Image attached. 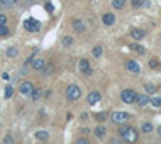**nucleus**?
Instances as JSON below:
<instances>
[{
	"label": "nucleus",
	"instance_id": "obj_15",
	"mask_svg": "<svg viewBox=\"0 0 161 144\" xmlns=\"http://www.w3.org/2000/svg\"><path fill=\"white\" fill-rule=\"evenodd\" d=\"M140 106H147V104H150V98L148 96H145V94H142V96H137V99H135Z\"/></svg>",
	"mask_w": 161,
	"mask_h": 144
},
{
	"label": "nucleus",
	"instance_id": "obj_17",
	"mask_svg": "<svg viewBox=\"0 0 161 144\" xmlns=\"http://www.w3.org/2000/svg\"><path fill=\"white\" fill-rule=\"evenodd\" d=\"M124 3H126V0H113L111 5L115 7L116 10H121V8H124Z\"/></svg>",
	"mask_w": 161,
	"mask_h": 144
},
{
	"label": "nucleus",
	"instance_id": "obj_16",
	"mask_svg": "<svg viewBox=\"0 0 161 144\" xmlns=\"http://www.w3.org/2000/svg\"><path fill=\"white\" fill-rule=\"evenodd\" d=\"M93 133H95V136H97V138H103V136L107 134V128H105V127H97Z\"/></svg>",
	"mask_w": 161,
	"mask_h": 144
},
{
	"label": "nucleus",
	"instance_id": "obj_35",
	"mask_svg": "<svg viewBox=\"0 0 161 144\" xmlns=\"http://www.w3.org/2000/svg\"><path fill=\"white\" fill-rule=\"evenodd\" d=\"M2 79H3V80H8L10 77H8V74H2Z\"/></svg>",
	"mask_w": 161,
	"mask_h": 144
},
{
	"label": "nucleus",
	"instance_id": "obj_3",
	"mask_svg": "<svg viewBox=\"0 0 161 144\" xmlns=\"http://www.w3.org/2000/svg\"><path fill=\"white\" fill-rule=\"evenodd\" d=\"M121 99L126 104H132L137 99V93L134 90H124V91H121Z\"/></svg>",
	"mask_w": 161,
	"mask_h": 144
},
{
	"label": "nucleus",
	"instance_id": "obj_21",
	"mask_svg": "<svg viewBox=\"0 0 161 144\" xmlns=\"http://www.w3.org/2000/svg\"><path fill=\"white\" fill-rule=\"evenodd\" d=\"M150 104L153 106V107H161V98H151Z\"/></svg>",
	"mask_w": 161,
	"mask_h": 144
},
{
	"label": "nucleus",
	"instance_id": "obj_32",
	"mask_svg": "<svg viewBox=\"0 0 161 144\" xmlns=\"http://www.w3.org/2000/svg\"><path fill=\"white\" fill-rule=\"evenodd\" d=\"M87 142H89L87 139H82V138H81V139H78V141H76V144H87Z\"/></svg>",
	"mask_w": 161,
	"mask_h": 144
},
{
	"label": "nucleus",
	"instance_id": "obj_9",
	"mask_svg": "<svg viewBox=\"0 0 161 144\" xmlns=\"http://www.w3.org/2000/svg\"><path fill=\"white\" fill-rule=\"evenodd\" d=\"M31 66H32V69H34V71H42L44 67H45V61H44V59H40V58H37V59H32Z\"/></svg>",
	"mask_w": 161,
	"mask_h": 144
},
{
	"label": "nucleus",
	"instance_id": "obj_28",
	"mask_svg": "<svg viewBox=\"0 0 161 144\" xmlns=\"http://www.w3.org/2000/svg\"><path fill=\"white\" fill-rule=\"evenodd\" d=\"M95 119H97V120H100V122H103V120L107 119V114H105V112H100V114H97V115H95Z\"/></svg>",
	"mask_w": 161,
	"mask_h": 144
},
{
	"label": "nucleus",
	"instance_id": "obj_25",
	"mask_svg": "<svg viewBox=\"0 0 161 144\" xmlns=\"http://www.w3.org/2000/svg\"><path fill=\"white\" fill-rule=\"evenodd\" d=\"M148 66L153 67V69H158V67H159V63H158L156 59H150V61H148Z\"/></svg>",
	"mask_w": 161,
	"mask_h": 144
},
{
	"label": "nucleus",
	"instance_id": "obj_6",
	"mask_svg": "<svg viewBox=\"0 0 161 144\" xmlns=\"http://www.w3.org/2000/svg\"><path fill=\"white\" fill-rule=\"evenodd\" d=\"M124 66H126V69H127L129 72H132V74H139V72H140V64H139L135 59H127V61L124 63Z\"/></svg>",
	"mask_w": 161,
	"mask_h": 144
},
{
	"label": "nucleus",
	"instance_id": "obj_11",
	"mask_svg": "<svg viewBox=\"0 0 161 144\" xmlns=\"http://www.w3.org/2000/svg\"><path fill=\"white\" fill-rule=\"evenodd\" d=\"M115 15H111V13H105L103 15V24H107V26H111V24H115Z\"/></svg>",
	"mask_w": 161,
	"mask_h": 144
},
{
	"label": "nucleus",
	"instance_id": "obj_14",
	"mask_svg": "<svg viewBox=\"0 0 161 144\" xmlns=\"http://www.w3.org/2000/svg\"><path fill=\"white\" fill-rule=\"evenodd\" d=\"M36 138L40 139V141H47L49 139V133L44 131V130H39V131H36Z\"/></svg>",
	"mask_w": 161,
	"mask_h": 144
},
{
	"label": "nucleus",
	"instance_id": "obj_34",
	"mask_svg": "<svg viewBox=\"0 0 161 144\" xmlns=\"http://www.w3.org/2000/svg\"><path fill=\"white\" fill-rule=\"evenodd\" d=\"M45 8H47V10H49V11H52V10H53V7H52V3H47V5H45Z\"/></svg>",
	"mask_w": 161,
	"mask_h": 144
},
{
	"label": "nucleus",
	"instance_id": "obj_18",
	"mask_svg": "<svg viewBox=\"0 0 161 144\" xmlns=\"http://www.w3.org/2000/svg\"><path fill=\"white\" fill-rule=\"evenodd\" d=\"M7 56H8V58H16V56H18V48L10 46V48L7 50Z\"/></svg>",
	"mask_w": 161,
	"mask_h": 144
},
{
	"label": "nucleus",
	"instance_id": "obj_2",
	"mask_svg": "<svg viewBox=\"0 0 161 144\" xmlns=\"http://www.w3.org/2000/svg\"><path fill=\"white\" fill-rule=\"evenodd\" d=\"M81 94H82V91H81V88H79L78 85H69L68 88H66V98H68L69 101L79 99Z\"/></svg>",
	"mask_w": 161,
	"mask_h": 144
},
{
	"label": "nucleus",
	"instance_id": "obj_36",
	"mask_svg": "<svg viewBox=\"0 0 161 144\" xmlns=\"http://www.w3.org/2000/svg\"><path fill=\"white\" fill-rule=\"evenodd\" d=\"M158 133H159V134H161V127H159V128H158Z\"/></svg>",
	"mask_w": 161,
	"mask_h": 144
},
{
	"label": "nucleus",
	"instance_id": "obj_26",
	"mask_svg": "<svg viewBox=\"0 0 161 144\" xmlns=\"http://www.w3.org/2000/svg\"><path fill=\"white\" fill-rule=\"evenodd\" d=\"M63 45H64V46H71V45H73V38H71V37H64V38H63Z\"/></svg>",
	"mask_w": 161,
	"mask_h": 144
},
{
	"label": "nucleus",
	"instance_id": "obj_27",
	"mask_svg": "<svg viewBox=\"0 0 161 144\" xmlns=\"http://www.w3.org/2000/svg\"><path fill=\"white\" fill-rule=\"evenodd\" d=\"M3 35H8V27L5 24L0 26V37H3Z\"/></svg>",
	"mask_w": 161,
	"mask_h": 144
},
{
	"label": "nucleus",
	"instance_id": "obj_30",
	"mask_svg": "<svg viewBox=\"0 0 161 144\" xmlns=\"http://www.w3.org/2000/svg\"><path fill=\"white\" fill-rule=\"evenodd\" d=\"M142 2H144V0H132V7H142V5H144V3H142Z\"/></svg>",
	"mask_w": 161,
	"mask_h": 144
},
{
	"label": "nucleus",
	"instance_id": "obj_33",
	"mask_svg": "<svg viewBox=\"0 0 161 144\" xmlns=\"http://www.w3.org/2000/svg\"><path fill=\"white\" fill-rule=\"evenodd\" d=\"M5 142L12 144V142H13V138H12V136H7V138H5Z\"/></svg>",
	"mask_w": 161,
	"mask_h": 144
},
{
	"label": "nucleus",
	"instance_id": "obj_12",
	"mask_svg": "<svg viewBox=\"0 0 161 144\" xmlns=\"http://www.w3.org/2000/svg\"><path fill=\"white\" fill-rule=\"evenodd\" d=\"M73 26H74V29H76V32H84V29H86V24H84L81 19H74Z\"/></svg>",
	"mask_w": 161,
	"mask_h": 144
},
{
	"label": "nucleus",
	"instance_id": "obj_10",
	"mask_svg": "<svg viewBox=\"0 0 161 144\" xmlns=\"http://www.w3.org/2000/svg\"><path fill=\"white\" fill-rule=\"evenodd\" d=\"M79 71L82 74H90V64L87 59H81L79 61Z\"/></svg>",
	"mask_w": 161,
	"mask_h": 144
},
{
	"label": "nucleus",
	"instance_id": "obj_13",
	"mask_svg": "<svg viewBox=\"0 0 161 144\" xmlns=\"http://www.w3.org/2000/svg\"><path fill=\"white\" fill-rule=\"evenodd\" d=\"M130 35H132L134 40H142V38L145 37V32L144 31H139V29H134V31L130 32Z\"/></svg>",
	"mask_w": 161,
	"mask_h": 144
},
{
	"label": "nucleus",
	"instance_id": "obj_31",
	"mask_svg": "<svg viewBox=\"0 0 161 144\" xmlns=\"http://www.w3.org/2000/svg\"><path fill=\"white\" fill-rule=\"evenodd\" d=\"M3 24H7V16L0 15V26H3Z\"/></svg>",
	"mask_w": 161,
	"mask_h": 144
},
{
	"label": "nucleus",
	"instance_id": "obj_23",
	"mask_svg": "<svg viewBox=\"0 0 161 144\" xmlns=\"http://www.w3.org/2000/svg\"><path fill=\"white\" fill-rule=\"evenodd\" d=\"M31 96H32V99H34V101H36V99H39L40 96H42V90H32Z\"/></svg>",
	"mask_w": 161,
	"mask_h": 144
},
{
	"label": "nucleus",
	"instance_id": "obj_19",
	"mask_svg": "<svg viewBox=\"0 0 161 144\" xmlns=\"http://www.w3.org/2000/svg\"><path fill=\"white\" fill-rule=\"evenodd\" d=\"M102 53H103V48H102L100 45H95V46H93V50H92V55L95 56V58H100V56H102Z\"/></svg>",
	"mask_w": 161,
	"mask_h": 144
},
{
	"label": "nucleus",
	"instance_id": "obj_20",
	"mask_svg": "<svg viewBox=\"0 0 161 144\" xmlns=\"http://www.w3.org/2000/svg\"><path fill=\"white\" fill-rule=\"evenodd\" d=\"M151 130H153V125H151L150 122H145L144 125H142V131L144 133H150Z\"/></svg>",
	"mask_w": 161,
	"mask_h": 144
},
{
	"label": "nucleus",
	"instance_id": "obj_24",
	"mask_svg": "<svg viewBox=\"0 0 161 144\" xmlns=\"http://www.w3.org/2000/svg\"><path fill=\"white\" fill-rule=\"evenodd\" d=\"M12 96H13V88L12 86H7L5 88V98L8 99V98H12Z\"/></svg>",
	"mask_w": 161,
	"mask_h": 144
},
{
	"label": "nucleus",
	"instance_id": "obj_4",
	"mask_svg": "<svg viewBox=\"0 0 161 144\" xmlns=\"http://www.w3.org/2000/svg\"><path fill=\"white\" fill-rule=\"evenodd\" d=\"M24 27H26V31H29V32H39L40 31V23L31 18V19H26L24 21Z\"/></svg>",
	"mask_w": 161,
	"mask_h": 144
},
{
	"label": "nucleus",
	"instance_id": "obj_22",
	"mask_svg": "<svg viewBox=\"0 0 161 144\" xmlns=\"http://www.w3.org/2000/svg\"><path fill=\"white\" fill-rule=\"evenodd\" d=\"M132 48H134V50L139 53V55H145V48L144 46H142V45H139V43H135L134 46H132Z\"/></svg>",
	"mask_w": 161,
	"mask_h": 144
},
{
	"label": "nucleus",
	"instance_id": "obj_7",
	"mask_svg": "<svg viewBox=\"0 0 161 144\" xmlns=\"http://www.w3.org/2000/svg\"><path fill=\"white\" fill-rule=\"evenodd\" d=\"M32 90H34V85H32L31 82H24V83H21V86H20V91H21L23 96H31Z\"/></svg>",
	"mask_w": 161,
	"mask_h": 144
},
{
	"label": "nucleus",
	"instance_id": "obj_29",
	"mask_svg": "<svg viewBox=\"0 0 161 144\" xmlns=\"http://www.w3.org/2000/svg\"><path fill=\"white\" fill-rule=\"evenodd\" d=\"M145 90L150 91V93H155L156 91V86L155 85H145Z\"/></svg>",
	"mask_w": 161,
	"mask_h": 144
},
{
	"label": "nucleus",
	"instance_id": "obj_8",
	"mask_svg": "<svg viewBox=\"0 0 161 144\" xmlns=\"http://www.w3.org/2000/svg\"><path fill=\"white\" fill-rule=\"evenodd\" d=\"M100 99H102V94H100L98 91H90V93L87 94V103H89L90 106L97 104Z\"/></svg>",
	"mask_w": 161,
	"mask_h": 144
},
{
	"label": "nucleus",
	"instance_id": "obj_1",
	"mask_svg": "<svg viewBox=\"0 0 161 144\" xmlns=\"http://www.w3.org/2000/svg\"><path fill=\"white\" fill-rule=\"evenodd\" d=\"M119 134H121V136L124 138L127 142H135L137 138H139L137 130L132 128V127H122V128L119 130Z\"/></svg>",
	"mask_w": 161,
	"mask_h": 144
},
{
	"label": "nucleus",
	"instance_id": "obj_5",
	"mask_svg": "<svg viewBox=\"0 0 161 144\" xmlns=\"http://www.w3.org/2000/svg\"><path fill=\"white\" fill-rule=\"evenodd\" d=\"M111 120L115 123H126L129 120V114L127 112H113L111 114Z\"/></svg>",
	"mask_w": 161,
	"mask_h": 144
}]
</instances>
